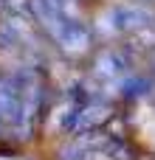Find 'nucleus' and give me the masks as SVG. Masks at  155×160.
Returning a JSON list of instances; mask_svg holds the SVG:
<instances>
[{
  "label": "nucleus",
  "mask_w": 155,
  "mask_h": 160,
  "mask_svg": "<svg viewBox=\"0 0 155 160\" xmlns=\"http://www.w3.org/2000/svg\"><path fill=\"white\" fill-rule=\"evenodd\" d=\"M141 3H147V6H155V0H141Z\"/></svg>",
  "instance_id": "0eeeda50"
},
{
  "label": "nucleus",
  "mask_w": 155,
  "mask_h": 160,
  "mask_svg": "<svg viewBox=\"0 0 155 160\" xmlns=\"http://www.w3.org/2000/svg\"><path fill=\"white\" fill-rule=\"evenodd\" d=\"M116 90L121 93V98H127V101H141V98H150L155 90V82L150 76H144V73H127L119 84H116Z\"/></svg>",
  "instance_id": "423d86ee"
},
{
  "label": "nucleus",
  "mask_w": 155,
  "mask_h": 160,
  "mask_svg": "<svg viewBox=\"0 0 155 160\" xmlns=\"http://www.w3.org/2000/svg\"><path fill=\"white\" fill-rule=\"evenodd\" d=\"M3 6H6V0H0V11H3Z\"/></svg>",
  "instance_id": "6e6552de"
},
{
  "label": "nucleus",
  "mask_w": 155,
  "mask_h": 160,
  "mask_svg": "<svg viewBox=\"0 0 155 160\" xmlns=\"http://www.w3.org/2000/svg\"><path fill=\"white\" fill-rule=\"evenodd\" d=\"M130 70H133L130 56H127L121 48H104V51L96 56V62H93V73H96L102 82L113 84V87H116Z\"/></svg>",
  "instance_id": "39448f33"
},
{
  "label": "nucleus",
  "mask_w": 155,
  "mask_h": 160,
  "mask_svg": "<svg viewBox=\"0 0 155 160\" xmlns=\"http://www.w3.org/2000/svg\"><path fill=\"white\" fill-rule=\"evenodd\" d=\"M113 118V107L102 98H85L76 96L68 110L62 112V129L65 132H88V129H102Z\"/></svg>",
  "instance_id": "20e7f679"
},
{
  "label": "nucleus",
  "mask_w": 155,
  "mask_h": 160,
  "mask_svg": "<svg viewBox=\"0 0 155 160\" xmlns=\"http://www.w3.org/2000/svg\"><path fill=\"white\" fill-rule=\"evenodd\" d=\"M102 28L113 37H144L155 28V11L147 6H113L102 14Z\"/></svg>",
  "instance_id": "7ed1b4c3"
},
{
  "label": "nucleus",
  "mask_w": 155,
  "mask_h": 160,
  "mask_svg": "<svg viewBox=\"0 0 155 160\" xmlns=\"http://www.w3.org/2000/svg\"><path fill=\"white\" fill-rule=\"evenodd\" d=\"M59 160H136L133 149L102 129L73 132V138L59 149Z\"/></svg>",
  "instance_id": "f03ea898"
},
{
  "label": "nucleus",
  "mask_w": 155,
  "mask_h": 160,
  "mask_svg": "<svg viewBox=\"0 0 155 160\" xmlns=\"http://www.w3.org/2000/svg\"><path fill=\"white\" fill-rule=\"evenodd\" d=\"M28 11L37 22V28L68 56H82L90 51V28L85 25L82 17H68L62 11H56L54 6H48L45 0H28Z\"/></svg>",
  "instance_id": "f257e3e1"
}]
</instances>
